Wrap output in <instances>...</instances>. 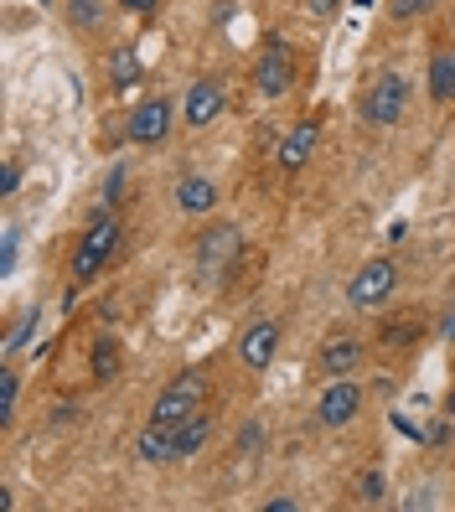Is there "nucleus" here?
I'll use <instances>...</instances> for the list:
<instances>
[{
	"instance_id": "f257e3e1",
	"label": "nucleus",
	"mask_w": 455,
	"mask_h": 512,
	"mask_svg": "<svg viewBox=\"0 0 455 512\" xmlns=\"http://www.w3.org/2000/svg\"><path fill=\"white\" fill-rule=\"evenodd\" d=\"M119 244H125V233H119V223L109 218V207H94V223H88V233L78 238V249H73V285L94 280L99 269L119 254Z\"/></svg>"
},
{
	"instance_id": "f03ea898",
	"label": "nucleus",
	"mask_w": 455,
	"mask_h": 512,
	"mask_svg": "<svg viewBox=\"0 0 455 512\" xmlns=\"http://www.w3.org/2000/svg\"><path fill=\"white\" fill-rule=\"evenodd\" d=\"M202 399H207V368H181L161 388V399L150 404V419H156V425H181V419L202 414Z\"/></svg>"
},
{
	"instance_id": "7ed1b4c3",
	"label": "nucleus",
	"mask_w": 455,
	"mask_h": 512,
	"mask_svg": "<svg viewBox=\"0 0 455 512\" xmlns=\"http://www.w3.org/2000/svg\"><path fill=\"white\" fill-rule=\"evenodd\" d=\"M409 114V78L404 73H378L368 83V94H362V119H373V125H399Z\"/></svg>"
},
{
	"instance_id": "20e7f679",
	"label": "nucleus",
	"mask_w": 455,
	"mask_h": 512,
	"mask_svg": "<svg viewBox=\"0 0 455 512\" xmlns=\"http://www.w3.org/2000/svg\"><path fill=\"white\" fill-rule=\"evenodd\" d=\"M393 290H399V264H393V259H368V264L352 275L347 300H352L357 311H378Z\"/></svg>"
},
{
	"instance_id": "39448f33",
	"label": "nucleus",
	"mask_w": 455,
	"mask_h": 512,
	"mask_svg": "<svg viewBox=\"0 0 455 512\" xmlns=\"http://www.w3.org/2000/svg\"><path fill=\"white\" fill-rule=\"evenodd\" d=\"M290 83H295V52L285 37H269L254 63V88L264 99H280V94H290Z\"/></svg>"
},
{
	"instance_id": "423d86ee",
	"label": "nucleus",
	"mask_w": 455,
	"mask_h": 512,
	"mask_svg": "<svg viewBox=\"0 0 455 512\" xmlns=\"http://www.w3.org/2000/svg\"><path fill=\"white\" fill-rule=\"evenodd\" d=\"M171 119H176V109H171V99H145V104H135L130 109V125H125V135L135 140V145H166V135H171Z\"/></svg>"
},
{
	"instance_id": "0eeeda50",
	"label": "nucleus",
	"mask_w": 455,
	"mask_h": 512,
	"mask_svg": "<svg viewBox=\"0 0 455 512\" xmlns=\"http://www.w3.org/2000/svg\"><path fill=\"white\" fill-rule=\"evenodd\" d=\"M238 244H244V233H238L233 223L207 228V233L197 238V275H202V280H218V275H223V264L238 254Z\"/></svg>"
},
{
	"instance_id": "6e6552de",
	"label": "nucleus",
	"mask_w": 455,
	"mask_h": 512,
	"mask_svg": "<svg viewBox=\"0 0 455 512\" xmlns=\"http://www.w3.org/2000/svg\"><path fill=\"white\" fill-rule=\"evenodd\" d=\"M357 409H362V388L352 378H331V388H326L321 404H316V419H321L326 430H342V425H352V419H357Z\"/></svg>"
},
{
	"instance_id": "1a4fd4ad",
	"label": "nucleus",
	"mask_w": 455,
	"mask_h": 512,
	"mask_svg": "<svg viewBox=\"0 0 455 512\" xmlns=\"http://www.w3.org/2000/svg\"><path fill=\"white\" fill-rule=\"evenodd\" d=\"M280 352V321H254L244 326V337H238V357H244V368L264 373L269 363H275Z\"/></svg>"
},
{
	"instance_id": "9d476101",
	"label": "nucleus",
	"mask_w": 455,
	"mask_h": 512,
	"mask_svg": "<svg viewBox=\"0 0 455 512\" xmlns=\"http://www.w3.org/2000/svg\"><path fill=\"white\" fill-rule=\"evenodd\" d=\"M218 114H223V78H197L187 88V99H181V119H187L192 130H202Z\"/></svg>"
},
{
	"instance_id": "9b49d317",
	"label": "nucleus",
	"mask_w": 455,
	"mask_h": 512,
	"mask_svg": "<svg viewBox=\"0 0 455 512\" xmlns=\"http://www.w3.org/2000/svg\"><path fill=\"white\" fill-rule=\"evenodd\" d=\"M316 140H321V119H316V114L300 119V125H290L285 140H280V150H275L280 171H300V166H306V161L316 156Z\"/></svg>"
},
{
	"instance_id": "f8f14e48",
	"label": "nucleus",
	"mask_w": 455,
	"mask_h": 512,
	"mask_svg": "<svg viewBox=\"0 0 455 512\" xmlns=\"http://www.w3.org/2000/svg\"><path fill=\"white\" fill-rule=\"evenodd\" d=\"M362 363V342H352V337H337V342H326L321 347V357H316V368L326 373V378H352V368Z\"/></svg>"
},
{
	"instance_id": "ddd939ff",
	"label": "nucleus",
	"mask_w": 455,
	"mask_h": 512,
	"mask_svg": "<svg viewBox=\"0 0 455 512\" xmlns=\"http://www.w3.org/2000/svg\"><path fill=\"white\" fill-rule=\"evenodd\" d=\"M135 450H140V461H176V430L171 425H156V419H150V425L140 430V440H135Z\"/></svg>"
},
{
	"instance_id": "4468645a",
	"label": "nucleus",
	"mask_w": 455,
	"mask_h": 512,
	"mask_svg": "<svg viewBox=\"0 0 455 512\" xmlns=\"http://www.w3.org/2000/svg\"><path fill=\"white\" fill-rule=\"evenodd\" d=\"M212 202H218V187L207 182V176H181L176 182V207L181 213H212Z\"/></svg>"
},
{
	"instance_id": "2eb2a0df",
	"label": "nucleus",
	"mask_w": 455,
	"mask_h": 512,
	"mask_svg": "<svg viewBox=\"0 0 455 512\" xmlns=\"http://www.w3.org/2000/svg\"><path fill=\"white\" fill-rule=\"evenodd\" d=\"M171 430H176V461H187V456H197V450L207 445L212 419L207 414H192V419H181V425H171Z\"/></svg>"
},
{
	"instance_id": "dca6fc26",
	"label": "nucleus",
	"mask_w": 455,
	"mask_h": 512,
	"mask_svg": "<svg viewBox=\"0 0 455 512\" xmlns=\"http://www.w3.org/2000/svg\"><path fill=\"white\" fill-rule=\"evenodd\" d=\"M430 94H435V104L455 99V42H450V52L430 57Z\"/></svg>"
},
{
	"instance_id": "f3484780",
	"label": "nucleus",
	"mask_w": 455,
	"mask_h": 512,
	"mask_svg": "<svg viewBox=\"0 0 455 512\" xmlns=\"http://www.w3.org/2000/svg\"><path fill=\"white\" fill-rule=\"evenodd\" d=\"M419 331H424V321L409 311V316H388L378 337H383L388 347H414V342H419Z\"/></svg>"
},
{
	"instance_id": "a211bd4d",
	"label": "nucleus",
	"mask_w": 455,
	"mask_h": 512,
	"mask_svg": "<svg viewBox=\"0 0 455 512\" xmlns=\"http://www.w3.org/2000/svg\"><path fill=\"white\" fill-rule=\"evenodd\" d=\"M114 368H119V342H114V337H99V342H94V378L109 383Z\"/></svg>"
},
{
	"instance_id": "6ab92c4d",
	"label": "nucleus",
	"mask_w": 455,
	"mask_h": 512,
	"mask_svg": "<svg viewBox=\"0 0 455 512\" xmlns=\"http://www.w3.org/2000/svg\"><path fill=\"white\" fill-rule=\"evenodd\" d=\"M68 21L78 26V32H94V26L104 21V6L99 0H68Z\"/></svg>"
},
{
	"instance_id": "aec40b11",
	"label": "nucleus",
	"mask_w": 455,
	"mask_h": 512,
	"mask_svg": "<svg viewBox=\"0 0 455 512\" xmlns=\"http://www.w3.org/2000/svg\"><path fill=\"white\" fill-rule=\"evenodd\" d=\"M16 394H21V378L6 368V373H0V425H11V414H16Z\"/></svg>"
},
{
	"instance_id": "412c9836",
	"label": "nucleus",
	"mask_w": 455,
	"mask_h": 512,
	"mask_svg": "<svg viewBox=\"0 0 455 512\" xmlns=\"http://www.w3.org/2000/svg\"><path fill=\"white\" fill-rule=\"evenodd\" d=\"M125 192V161H114L109 176H104V187H99V207H114V197Z\"/></svg>"
},
{
	"instance_id": "4be33fe9",
	"label": "nucleus",
	"mask_w": 455,
	"mask_h": 512,
	"mask_svg": "<svg viewBox=\"0 0 455 512\" xmlns=\"http://www.w3.org/2000/svg\"><path fill=\"white\" fill-rule=\"evenodd\" d=\"M450 435H455V419H450V414H440L435 425L424 430V445H430V450H445V445H450Z\"/></svg>"
},
{
	"instance_id": "5701e85b",
	"label": "nucleus",
	"mask_w": 455,
	"mask_h": 512,
	"mask_svg": "<svg viewBox=\"0 0 455 512\" xmlns=\"http://www.w3.org/2000/svg\"><path fill=\"white\" fill-rule=\"evenodd\" d=\"M16 249H21V228H6V244H0V275L16 269Z\"/></svg>"
},
{
	"instance_id": "b1692460",
	"label": "nucleus",
	"mask_w": 455,
	"mask_h": 512,
	"mask_svg": "<svg viewBox=\"0 0 455 512\" xmlns=\"http://www.w3.org/2000/svg\"><path fill=\"white\" fill-rule=\"evenodd\" d=\"M357 497H362V502H378V497H383V471H362V476H357Z\"/></svg>"
},
{
	"instance_id": "393cba45",
	"label": "nucleus",
	"mask_w": 455,
	"mask_h": 512,
	"mask_svg": "<svg viewBox=\"0 0 455 512\" xmlns=\"http://www.w3.org/2000/svg\"><path fill=\"white\" fill-rule=\"evenodd\" d=\"M388 11L399 16V21H409V16H424V11H430V0H388Z\"/></svg>"
},
{
	"instance_id": "a878e982",
	"label": "nucleus",
	"mask_w": 455,
	"mask_h": 512,
	"mask_svg": "<svg viewBox=\"0 0 455 512\" xmlns=\"http://www.w3.org/2000/svg\"><path fill=\"white\" fill-rule=\"evenodd\" d=\"M119 83H135V52H119L114 57V88Z\"/></svg>"
},
{
	"instance_id": "bb28decb",
	"label": "nucleus",
	"mask_w": 455,
	"mask_h": 512,
	"mask_svg": "<svg viewBox=\"0 0 455 512\" xmlns=\"http://www.w3.org/2000/svg\"><path fill=\"white\" fill-rule=\"evenodd\" d=\"M119 6H125L130 16H150V11H156V6H161V0H119Z\"/></svg>"
},
{
	"instance_id": "cd10ccee",
	"label": "nucleus",
	"mask_w": 455,
	"mask_h": 512,
	"mask_svg": "<svg viewBox=\"0 0 455 512\" xmlns=\"http://www.w3.org/2000/svg\"><path fill=\"white\" fill-rule=\"evenodd\" d=\"M16 187H21V166H6V176H0V192H6V197H11Z\"/></svg>"
},
{
	"instance_id": "c85d7f7f",
	"label": "nucleus",
	"mask_w": 455,
	"mask_h": 512,
	"mask_svg": "<svg viewBox=\"0 0 455 512\" xmlns=\"http://www.w3.org/2000/svg\"><path fill=\"white\" fill-rule=\"evenodd\" d=\"M254 445H259V425H249L244 435H238V450H254Z\"/></svg>"
},
{
	"instance_id": "c756f323",
	"label": "nucleus",
	"mask_w": 455,
	"mask_h": 512,
	"mask_svg": "<svg viewBox=\"0 0 455 512\" xmlns=\"http://www.w3.org/2000/svg\"><path fill=\"white\" fill-rule=\"evenodd\" d=\"M440 337H445V342H455V311H445V316H440Z\"/></svg>"
},
{
	"instance_id": "7c9ffc66",
	"label": "nucleus",
	"mask_w": 455,
	"mask_h": 512,
	"mask_svg": "<svg viewBox=\"0 0 455 512\" xmlns=\"http://www.w3.org/2000/svg\"><path fill=\"white\" fill-rule=\"evenodd\" d=\"M337 6H342V0H311V11H316V16H331Z\"/></svg>"
},
{
	"instance_id": "2f4dec72",
	"label": "nucleus",
	"mask_w": 455,
	"mask_h": 512,
	"mask_svg": "<svg viewBox=\"0 0 455 512\" xmlns=\"http://www.w3.org/2000/svg\"><path fill=\"white\" fill-rule=\"evenodd\" d=\"M264 512H295V502L290 497H275V502H264Z\"/></svg>"
},
{
	"instance_id": "473e14b6",
	"label": "nucleus",
	"mask_w": 455,
	"mask_h": 512,
	"mask_svg": "<svg viewBox=\"0 0 455 512\" xmlns=\"http://www.w3.org/2000/svg\"><path fill=\"white\" fill-rule=\"evenodd\" d=\"M445 414H450V419H455V388H450V399H445Z\"/></svg>"
},
{
	"instance_id": "72a5a7b5",
	"label": "nucleus",
	"mask_w": 455,
	"mask_h": 512,
	"mask_svg": "<svg viewBox=\"0 0 455 512\" xmlns=\"http://www.w3.org/2000/svg\"><path fill=\"white\" fill-rule=\"evenodd\" d=\"M450 26H455V11H450Z\"/></svg>"
}]
</instances>
